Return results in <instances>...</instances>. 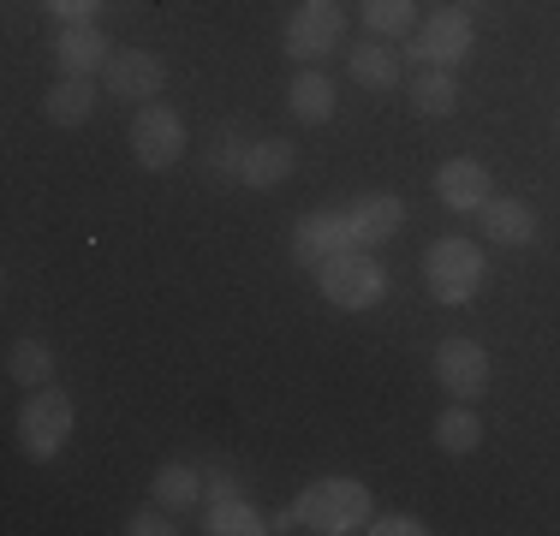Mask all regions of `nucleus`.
I'll use <instances>...</instances> for the list:
<instances>
[{
    "label": "nucleus",
    "mask_w": 560,
    "mask_h": 536,
    "mask_svg": "<svg viewBox=\"0 0 560 536\" xmlns=\"http://www.w3.org/2000/svg\"><path fill=\"white\" fill-rule=\"evenodd\" d=\"M43 114H48V126L78 131L96 114V78H55V90L43 96Z\"/></svg>",
    "instance_id": "obj_19"
},
{
    "label": "nucleus",
    "mask_w": 560,
    "mask_h": 536,
    "mask_svg": "<svg viewBox=\"0 0 560 536\" xmlns=\"http://www.w3.org/2000/svg\"><path fill=\"white\" fill-rule=\"evenodd\" d=\"M430 525H423L418 513H376L370 518V536H423Z\"/></svg>",
    "instance_id": "obj_27"
},
{
    "label": "nucleus",
    "mask_w": 560,
    "mask_h": 536,
    "mask_svg": "<svg viewBox=\"0 0 560 536\" xmlns=\"http://www.w3.org/2000/svg\"><path fill=\"white\" fill-rule=\"evenodd\" d=\"M358 233H352V214L340 209H304L299 221H292V263L299 268H316L323 257H335V250H352Z\"/></svg>",
    "instance_id": "obj_11"
},
{
    "label": "nucleus",
    "mask_w": 560,
    "mask_h": 536,
    "mask_svg": "<svg viewBox=\"0 0 560 536\" xmlns=\"http://www.w3.org/2000/svg\"><path fill=\"white\" fill-rule=\"evenodd\" d=\"M346 214H352L358 245H370V250L399 238V226H406V203H399L394 191H358L352 203H346Z\"/></svg>",
    "instance_id": "obj_15"
},
{
    "label": "nucleus",
    "mask_w": 560,
    "mask_h": 536,
    "mask_svg": "<svg viewBox=\"0 0 560 536\" xmlns=\"http://www.w3.org/2000/svg\"><path fill=\"white\" fill-rule=\"evenodd\" d=\"M150 494L167 506V513H191V506L203 501V477H197V465H179V459H167L162 471H155Z\"/></svg>",
    "instance_id": "obj_24"
},
{
    "label": "nucleus",
    "mask_w": 560,
    "mask_h": 536,
    "mask_svg": "<svg viewBox=\"0 0 560 536\" xmlns=\"http://www.w3.org/2000/svg\"><path fill=\"white\" fill-rule=\"evenodd\" d=\"M238 167H245V143L221 131V143L209 150V173H221V179H238Z\"/></svg>",
    "instance_id": "obj_26"
},
{
    "label": "nucleus",
    "mask_w": 560,
    "mask_h": 536,
    "mask_svg": "<svg viewBox=\"0 0 560 536\" xmlns=\"http://www.w3.org/2000/svg\"><path fill=\"white\" fill-rule=\"evenodd\" d=\"M280 48L299 66H323L335 48H346V7L340 0H299L280 31Z\"/></svg>",
    "instance_id": "obj_6"
},
{
    "label": "nucleus",
    "mask_w": 560,
    "mask_h": 536,
    "mask_svg": "<svg viewBox=\"0 0 560 536\" xmlns=\"http://www.w3.org/2000/svg\"><path fill=\"white\" fill-rule=\"evenodd\" d=\"M126 143H131V161H138L143 173H167V167H179V161H185V143H191V138H185L179 107L143 102V107H131Z\"/></svg>",
    "instance_id": "obj_5"
},
{
    "label": "nucleus",
    "mask_w": 560,
    "mask_h": 536,
    "mask_svg": "<svg viewBox=\"0 0 560 536\" xmlns=\"http://www.w3.org/2000/svg\"><path fill=\"white\" fill-rule=\"evenodd\" d=\"M167 90V60L150 48H114L108 72H102V96L126 102V107H143V102H162Z\"/></svg>",
    "instance_id": "obj_9"
},
{
    "label": "nucleus",
    "mask_w": 560,
    "mask_h": 536,
    "mask_svg": "<svg viewBox=\"0 0 560 536\" xmlns=\"http://www.w3.org/2000/svg\"><path fill=\"white\" fill-rule=\"evenodd\" d=\"M316 275V292H323L335 311H376L388 299V268L376 263L370 245H352V250H335L311 268Z\"/></svg>",
    "instance_id": "obj_2"
},
{
    "label": "nucleus",
    "mask_w": 560,
    "mask_h": 536,
    "mask_svg": "<svg viewBox=\"0 0 560 536\" xmlns=\"http://www.w3.org/2000/svg\"><path fill=\"white\" fill-rule=\"evenodd\" d=\"M435 197H442V209H453V214H477L495 197V173L477 155H447L442 167H435Z\"/></svg>",
    "instance_id": "obj_12"
},
{
    "label": "nucleus",
    "mask_w": 560,
    "mask_h": 536,
    "mask_svg": "<svg viewBox=\"0 0 560 536\" xmlns=\"http://www.w3.org/2000/svg\"><path fill=\"white\" fill-rule=\"evenodd\" d=\"M203 531L209 536H269L275 518L262 513L245 489H238V477L215 471L203 482Z\"/></svg>",
    "instance_id": "obj_8"
},
{
    "label": "nucleus",
    "mask_w": 560,
    "mask_h": 536,
    "mask_svg": "<svg viewBox=\"0 0 560 536\" xmlns=\"http://www.w3.org/2000/svg\"><path fill=\"white\" fill-rule=\"evenodd\" d=\"M477 226H483V238H495L506 250H525L537 245V209L525 203V197H489L483 209H477Z\"/></svg>",
    "instance_id": "obj_14"
},
{
    "label": "nucleus",
    "mask_w": 560,
    "mask_h": 536,
    "mask_svg": "<svg viewBox=\"0 0 560 536\" xmlns=\"http://www.w3.org/2000/svg\"><path fill=\"white\" fill-rule=\"evenodd\" d=\"M335 107H340V90H335V78H328L323 66H299V72H292L287 114L299 119V126H328V119H335Z\"/></svg>",
    "instance_id": "obj_16"
},
{
    "label": "nucleus",
    "mask_w": 560,
    "mask_h": 536,
    "mask_svg": "<svg viewBox=\"0 0 560 536\" xmlns=\"http://www.w3.org/2000/svg\"><path fill=\"white\" fill-rule=\"evenodd\" d=\"M126 531H131V536H173L179 525H173V513H167L162 501H155V506H143V513H131Z\"/></svg>",
    "instance_id": "obj_25"
},
{
    "label": "nucleus",
    "mask_w": 560,
    "mask_h": 536,
    "mask_svg": "<svg viewBox=\"0 0 560 536\" xmlns=\"http://www.w3.org/2000/svg\"><path fill=\"white\" fill-rule=\"evenodd\" d=\"M55 370H60V358H55V346H48L43 334H19V340L7 346V375L24 387V394H31V387H48Z\"/></svg>",
    "instance_id": "obj_18"
},
{
    "label": "nucleus",
    "mask_w": 560,
    "mask_h": 536,
    "mask_svg": "<svg viewBox=\"0 0 560 536\" xmlns=\"http://www.w3.org/2000/svg\"><path fill=\"white\" fill-rule=\"evenodd\" d=\"M358 19L376 43H394V36L418 31V0H358Z\"/></svg>",
    "instance_id": "obj_22"
},
{
    "label": "nucleus",
    "mask_w": 560,
    "mask_h": 536,
    "mask_svg": "<svg viewBox=\"0 0 560 536\" xmlns=\"http://www.w3.org/2000/svg\"><path fill=\"white\" fill-rule=\"evenodd\" d=\"M72 429H78V406H72L66 387L48 382V387H31V394H24V406H19V447H24V459H31V465L60 459L66 441H72Z\"/></svg>",
    "instance_id": "obj_4"
},
{
    "label": "nucleus",
    "mask_w": 560,
    "mask_h": 536,
    "mask_svg": "<svg viewBox=\"0 0 560 536\" xmlns=\"http://www.w3.org/2000/svg\"><path fill=\"white\" fill-rule=\"evenodd\" d=\"M435 447L453 453V459H465V453L483 447V423H477V411L465 406V399H453L442 418H435Z\"/></svg>",
    "instance_id": "obj_23"
},
{
    "label": "nucleus",
    "mask_w": 560,
    "mask_h": 536,
    "mask_svg": "<svg viewBox=\"0 0 560 536\" xmlns=\"http://www.w3.org/2000/svg\"><path fill=\"white\" fill-rule=\"evenodd\" d=\"M453 7H465V12H471V7H483V0H453Z\"/></svg>",
    "instance_id": "obj_29"
},
{
    "label": "nucleus",
    "mask_w": 560,
    "mask_h": 536,
    "mask_svg": "<svg viewBox=\"0 0 560 536\" xmlns=\"http://www.w3.org/2000/svg\"><path fill=\"white\" fill-rule=\"evenodd\" d=\"M292 167H299V150H292L287 138H257V143H245L238 185H245V191H275V185L292 179Z\"/></svg>",
    "instance_id": "obj_17"
},
{
    "label": "nucleus",
    "mask_w": 560,
    "mask_h": 536,
    "mask_svg": "<svg viewBox=\"0 0 560 536\" xmlns=\"http://www.w3.org/2000/svg\"><path fill=\"white\" fill-rule=\"evenodd\" d=\"M453 107H459V72L418 66V78H411V114L418 119H447Z\"/></svg>",
    "instance_id": "obj_20"
},
{
    "label": "nucleus",
    "mask_w": 560,
    "mask_h": 536,
    "mask_svg": "<svg viewBox=\"0 0 560 536\" xmlns=\"http://www.w3.org/2000/svg\"><path fill=\"white\" fill-rule=\"evenodd\" d=\"M48 12H55L60 24H96V12H102V0H43Z\"/></svg>",
    "instance_id": "obj_28"
},
{
    "label": "nucleus",
    "mask_w": 560,
    "mask_h": 536,
    "mask_svg": "<svg viewBox=\"0 0 560 536\" xmlns=\"http://www.w3.org/2000/svg\"><path fill=\"white\" fill-rule=\"evenodd\" d=\"M346 72H352V84H364V90H394L399 84V54L364 36L358 48H346Z\"/></svg>",
    "instance_id": "obj_21"
},
{
    "label": "nucleus",
    "mask_w": 560,
    "mask_h": 536,
    "mask_svg": "<svg viewBox=\"0 0 560 536\" xmlns=\"http://www.w3.org/2000/svg\"><path fill=\"white\" fill-rule=\"evenodd\" d=\"M483 275H489V257H483V245L465 238V233H447L423 250V287H430V299L447 304V311L453 304H471L477 292H483Z\"/></svg>",
    "instance_id": "obj_3"
},
{
    "label": "nucleus",
    "mask_w": 560,
    "mask_h": 536,
    "mask_svg": "<svg viewBox=\"0 0 560 536\" xmlns=\"http://www.w3.org/2000/svg\"><path fill=\"white\" fill-rule=\"evenodd\" d=\"M489 352L477 340H465V334H447L442 346H435V382L447 387V399H465V406H477V399L489 394Z\"/></svg>",
    "instance_id": "obj_10"
},
{
    "label": "nucleus",
    "mask_w": 560,
    "mask_h": 536,
    "mask_svg": "<svg viewBox=\"0 0 560 536\" xmlns=\"http://www.w3.org/2000/svg\"><path fill=\"white\" fill-rule=\"evenodd\" d=\"M471 48H477V24L465 7H435L430 19L418 24V36H411V60L442 66V72H459V66L471 60Z\"/></svg>",
    "instance_id": "obj_7"
},
{
    "label": "nucleus",
    "mask_w": 560,
    "mask_h": 536,
    "mask_svg": "<svg viewBox=\"0 0 560 536\" xmlns=\"http://www.w3.org/2000/svg\"><path fill=\"white\" fill-rule=\"evenodd\" d=\"M108 60H114V43L102 24H60V36H55L60 78H102Z\"/></svg>",
    "instance_id": "obj_13"
},
{
    "label": "nucleus",
    "mask_w": 560,
    "mask_h": 536,
    "mask_svg": "<svg viewBox=\"0 0 560 536\" xmlns=\"http://www.w3.org/2000/svg\"><path fill=\"white\" fill-rule=\"evenodd\" d=\"M292 518H299V531H316V536H352V531H370L376 501L358 477H316L311 489L292 494Z\"/></svg>",
    "instance_id": "obj_1"
}]
</instances>
